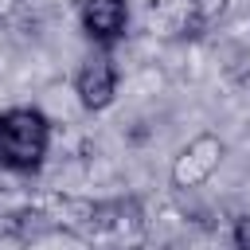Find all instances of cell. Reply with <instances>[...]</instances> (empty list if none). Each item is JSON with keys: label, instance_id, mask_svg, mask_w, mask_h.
<instances>
[{"label": "cell", "instance_id": "cell-2", "mask_svg": "<svg viewBox=\"0 0 250 250\" xmlns=\"http://www.w3.org/2000/svg\"><path fill=\"white\" fill-rule=\"evenodd\" d=\"M117 82H121V74H117L113 55L94 47L74 70V98L86 113H102L117 102Z\"/></svg>", "mask_w": 250, "mask_h": 250}, {"label": "cell", "instance_id": "cell-5", "mask_svg": "<svg viewBox=\"0 0 250 250\" xmlns=\"http://www.w3.org/2000/svg\"><path fill=\"white\" fill-rule=\"evenodd\" d=\"M230 246H234V250H250V211L234 219V227H230Z\"/></svg>", "mask_w": 250, "mask_h": 250}, {"label": "cell", "instance_id": "cell-4", "mask_svg": "<svg viewBox=\"0 0 250 250\" xmlns=\"http://www.w3.org/2000/svg\"><path fill=\"white\" fill-rule=\"evenodd\" d=\"M78 27L98 51H109L129 31V0H82Z\"/></svg>", "mask_w": 250, "mask_h": 250}, {"label": "cell", "instance_id": "cell-1", "mask_svg": "<svg viewBox=\"0 0 250 250\" xmlns=\"http://www.w3.org/2000/svg\"><path fill=\"white\" fill-rule=\"evenodd\" d=\"M51 152V117L39 105L0 109V168L12 176H35Z\"/></svg>", "mask_w": 250, "mask_h": 250}, {"label": "cell", "instance_id": "cell-3", "mask_svg": "<svg viewBox=\"0 0 250 250\" xmlns=\"http://www.w3.org/2000/svg\"><path fill=\"white\" fill-rule=\"evenodd\" d=\"M223 156H227V141H223L219 133H195V137L172 156V172H168V176H172V188L188 191V188L207 184V180L219 172Z\"/></svg>", "mask_w": 250, "mask_h": 250}]
</instances>
